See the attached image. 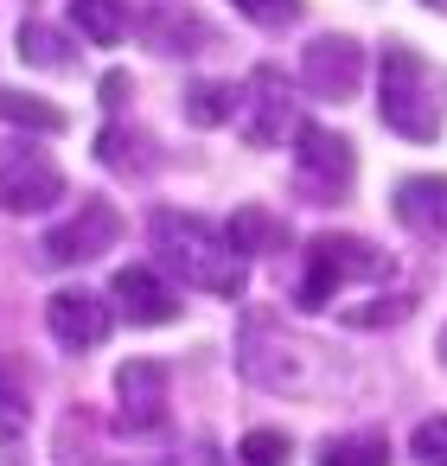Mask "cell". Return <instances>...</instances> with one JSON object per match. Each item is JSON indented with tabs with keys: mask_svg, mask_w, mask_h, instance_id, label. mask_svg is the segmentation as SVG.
I'll use <instances>...</instances> for the list:
<instances>
[{
	"mask_svg": "<svg viewBox=\"0 0 447 466\" xmlns=\"http://www.w3.org/2000/svg\"><path fill=\"white\" fill-rule=\"evenodd\" d=\"M147 243H154V256H160V268L173 281H186L198 294H243V256L198 211H154Z\"/></svg>",
	"mask_w": 447,
	"mask_h": 466,
	"instance_id": "cell-1",
	"label": "cell"
},
{
	"mask_svg": "<svg viewBox=\"0 0 447 466\" xmlns=\"http://www.w3.org/2000/svg\"><path fill=\"white\" fill-rule=\"evenodd\" d=\"M377 116H383L402 141H415V147L441 141V122H447V77H441L415 46H402V39H390V46H383Z\"/></svg>",
	"mask_w": 447,
	"mask_h": 466,
	"instance_id": "cell-2",
	"label": "cell"
},
{
	"mask_svg": "<svg viewBox=\"0 0 447 466\" xmlns=\"http://www.w3.org/2000/svg\"><path fill=\"white\" fill-rule=\"evenodd\" d=\"M377 275H390V256L383 249H371L364 237H332L326 230V237L307 243V275H300V294L294 300L307 313H320L345 281H377Z\"/></svg>",
	"mask_w": 447,
	"mask_h": 466,
	"instance_id": "cell-3",
	"label": "cell"
},
{
	"mask_svg": "<svg viewBox=\"0 0 447 466\" xmlns=\"http://www.w3.org/2000/svg\"><path fill=\"white\" fill-rule=\"evenodd\" d=\"M294 179H300V192H307L313 205L345 198L351 179H358V154H351V141L332 135V128H300V141H294Z\"/></svg>",
	"mask_w": 447,
	"mask_h": 466,
	"instance_id": "cell-4",
	"label": "cell"
},
{
	"mask_svg": "<svg viewBox=\"0 0 447 466\" xmlns=\"http://www.w3.org/2000/svg\"><path fill=\"white\" fill-rule=\"evenodd\" d=\"M358 84H364V46L351 33L307 39V52H300V90H313L320 103H351Z\"/></svg>",
	"mask_w": 447,
	"mask_h": 466,
	"instance_id": "cell-5",
	"label": "cell"
},
{
	"mask_svg": "<svg viewBox=\"0 0 447 466\" xmlns=\"http://www.w3.org/2000/svg\"><path fill=\"white\" fill-rule=\"evenodd\" d=\"M237 122H243V141L249 147H281L288 141V128H294V84H288L281 65H256L249 71V90H243Z\"/></svg>",
	"mask_w": 447,
	"mask_h": 466,
	"instance_id": "cell-6",
	"label": "cell"
},
{
	"mask_svg": "<svg viewBox=\"0 0 447 466\" xmlns=\"http://www.w3.org/2000/svg\"><path fill=\"white\" fill-rule=\"evenodd\" d=\"M58 198H65V173H58V160L39 154V147H14L7 167H0V205L20 211V218H33V211H52Z\"/></svg>",
	"mask_w": 447,
	"mask_h": 466,
	"instance_id": "cell-7",
	"label": "cell"
},
{
	"mask_svg": "<svg viewBox=\"0 0 447 466\" xmlns=\"http://www.w3.org/2000/svg\"><path fill=\"white\" fill-rule=\"evenodd\" d=\"M46 326H52L58 345L97 351V345L109 339V326H116V307H109V294H97V288H58L52 307H46Z\"/></svg>",
	"mask_w": 447,
	"mask_h": 466,
	"instance_id": "cell-8",
	"label": "cell"
},
{
	"mask_svg": "<svg viewBox=\"0 0 447 466\" xmlns=\"http://www.w3.org/2000/svg\"><path fill=\"white\" fill-rule=\"evenodd\" d=\"M109 243H122L116 205H109V198H84V211L65 218V224L46 237V256H52V262H90V256H103Z\"/></svg>",
	"mask_w": 447,
	"mask_h": 466,
	"instance_id": "cell-9",
	"label": "cell"
},
{
	"mask_svg": "<svg viewBox=\"0 0 447 466\" xmlns=\"http://www.w3.org/2000/svg\"><path fill=\"white\" fill-rule=\"evenodd\" d=\"M109 307L128 319V326H173L179 319V294L154 275V268H116V281H109Z\"/></svg>",
	"mask_w": 447,
	"mask_h": 466,
	"instance_id": "cell-10",
	"label": "cell"
},
{
	"mask_svg": "<svg viewBox=\"0 0 447 466\" xmlns=\"http://www.w3.org/2000/svg\"><path fill=\"white\" fill-rule=\"evenodd\" d=\"M141 33H147V46H154L160 58H198V52L218 46V26H211L198 7H186V0H167V7H154Z\"/></svg>",
	"mask_w": 447,
	"mask_h": 466,
	"instance_id": "cell-11",
	"label": "cell"
},
{
	"mask_svg": "<svg viewBox=\"0 0 447 466\" xmlns=\"http://www.w3.org/2000/svg\"><path fill=\"white\" fill-rule=\"evenodd\" d=\"M116 396H122V421L128 428H160L167 421V364L135 358L116 370Z\"/></svg>",
	"mask_w": 447,
	"mask_h": 466,
	"instance_id": "cell-12",
	"label": "cell"
},
{
	"mask_svg": "<svg viewBox=\"0 0 447 466\" xmlns=\"http://www.w3.org/2000/svg\"><path fill=\"white\" fill-rule=\"evenodd\" d=\"M396 218H402V230L441 243V237H447V179H441V173L402 179V186H396Z\"/></svg>",
	"mask_w": 447,
	"mask_h": 466,
	"instance_id": "cell-13",
	"label": "cell"
},
{
	"mask_svg": "<svg viewBox=\"0 0 447 466\" xmlns=\"http://www.w3.org/2000/svg\"><path fill=\"white\" fill-rule=\"evenodd\" d=\"M224 237H230L237 256H275V249L288 243V224H281L275 211H262V205H237L230 224H224Z\"/></svg>",
	"mask_w": 447,
	"mask_h": 466,
	"instance_id": "cell-14",
	"label": "cell"
},
{
	"mask_svg": "<svg viewBox=\"0 0 447 466\" xmlns=\"http://www.w3.org/2000/svg\"><path fill=\"white\" fill-rule=\"evenodd\" d=\"M71 26L84 46H122L128 39V0H71Z\"/></svg>",
	"mask_w": 447,
	"mask_h": 466,
	"instance_id": "cell-15",
	"label": "cell"
},
{
	"mask_svg": "<svg viewBox=\"0 0 447 466\" xmlns=\"http://www.w3.org/2000/svg\"><path fill=\"white\" fill-rule=\"evenodd\" d=\"M20 58L39 65V71H65V65L77 58V39L58 33V26H46V20H26V26H20Z\"/></svg>",
	"mask_w": 447,
	"mask_h": 466,
	"instance_id": "cell-16",
	"label": "cell"
},
{
	"mask_svg": "<svg viewBox=\"0 0 447 466\" xmlns=\"http://www.w3.org/2000/svg\"><path fill=\"white\" fill-rule=\"evenodd\" d=\"M0 122H14V128H33V135H58L71 116L46 96H26V90H7L0 84Z\"/></svg>",
	"mask_w": 447,
	"mask_h": 466,
	"instance_id": "cell-17",
	"label": "cell"
},
{
	"mask_svg": "<svg viewBox=\"0 0 447 466\" xmlns=\"http://www.w3.org/2000/svg\"><path fill=\"white\" fill-rule=\"evenodd\" d=\"M320 466H390V441L383 434H339L320 447Z\"/></svg>",
	"mask_w": 447,
	"mask_h": 466,
	"instance_id": "cell-18",
	"label": "cell"
},
{
	"mask_svg": "<svg viewBox=\"0 0 447 466\" xmlns=\"http://www.w3.org/2000/svg\"><path fill=\"white\" fill-rule=\"evenodd\" d=\"M26 415H33V396L20 383V364L0 358V441H20L26 434Z\"/></svg>",
	"mask_w": 447,
	"mask_h": 466,
	"instance_id": "cell-19",
	"label": "cell"
},
{
	"mask_svg": "<svg viewBox=\"0 0 447 466\" xmlns=\"http://www.w3.org/2000/svg\"><path fill=\"white\" fill-rule=\"evenodd\" d=\"M237 116V90L230 84H192L186 90V122L192 128H218V122H230Z\"/></svg>",
	"mask_w": 447,
	"mask_h": 466,
	"instance_id": "cell-20",
	"label": "cell"
},
{
	"mask_svg": "<svg viewBox=\"0 0 447 466\" xmlns=\"http://www.w3.org/2000/svg\"><path fill=\"white\" fill-rule=\"evenodd\" d=\"M237 460H243V466H288V434H275V428H256V434H243Z\"/></svg>",
	"mask_w": 447,
	"mask_h": 466,
	"instance_id": "cell-21",
	"label": "cell"
},
{
	"mask_svg": "<svg viewBox=\"0 0 447 466\" xmlns=\"http://www.w3.org/2000/svg\"><path fill=\"white\" fill-rule=\"evenodd\" d=\"M409 447H415V460H422V466H447V415H428V421L415 428V441H409Z\"/></svg>",
	"mask_w": 447,
	"mask_h": 466,
	"instance_id": "cell-22",
	"label": "cell"
},
{
	"mask_svg": "<svg viewBox=\"0 0 447 466\" xmlns=\"http://www.w3.org/2000/svg\"><path fill=\"white\" fill-rule=\"evenodd\" d=\"M230 7H237L243 20H256V26H288V20H300V0H230Z\"/></svg>",
	"mask_w": 447,
	"mask_h": 466,
	"instance_id": "cell-23",
	"label": "cell"
},
{
	"mask_svg": "<svg viewBox=\"0 0 447 466\" xmlns=\"http://www.w3.org/2000/svg\"><path fill=\"white\" fill-rule=\"evenodd\" d=\"M415 307V294H396V300H371V307H345V326H390Z\"/></svg>",
	"mask_w": 447,
	"mask_h": 466,
	"instance_id": "cell-24",
	"label": "cell"
},
{
	"mask_svg": "<svg viewBox=\"0 0 447 466\" xmlns=\"http://www.w3.org/2000/svg\"><path fill=\"white\" fill-rule=\"evenodd\" d=\"M128 90H135V84H128V71H109V77H103V103H109V109H122V103H128Z\"/></svg>",
	"mask_w": 447,
	"mask_h": 466,
	"instance_id": "cell-25",
	"label": "cell"
},
{
	"mask_svg": "<svg viewBox=\"0 0 447 466\" xmlns=\"http://www.w3.org/2000/svg\"><path fill=\"white\" fill-rule=\"evenodd\" d=\"M441 358H447V326H441Z\"/></svg>",
	"mask_w": 447,
	"mask_h": 466,
	"instance_id": "cell-26",
	"label": "cell"
},
{
	"mask_svg": "<svg viewBox=\"0 0 447 466\" xmlns=\"http://www.w3.org/2000/svg\"><path fill=\"white\" fill-rule=\"evenodd\" d=\"M422 7H447V0H422Z\"/></svg>",
	"mask_w": 447,
	"mask_h": 466,
	"instance_id": "cell-27",
	"label": "cell"
}]
</instances>
